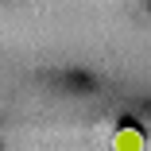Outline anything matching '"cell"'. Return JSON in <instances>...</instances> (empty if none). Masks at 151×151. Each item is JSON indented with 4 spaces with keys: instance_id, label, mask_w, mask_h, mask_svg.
Returning <instances> with one entry per match:
<instances>
[{
    "instance_id": "6da1fadb",
    "label": "cell",
    "mask_w": 151,
    "mask_h": 151,
    "mask_svg": "<svg viewBox=\"0 0 151 151\" xmlns=\"http://www.w3.org/2000/svg\"><path fill=\"white\" fill-rule=\"evenodd\" d=\"M112 151H143V132L136 124H120L112 136Z\"/></svg>"
}]
</instances>
